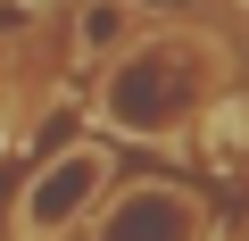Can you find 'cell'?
<instances>
[{
  "instance_id": "cell-1",
  "label": "cell",
  "mask_w": 249,
  "mask_h": 241,
  "mask_svg": "<svg viewBox=\"0 0 249 241\" xmlns=\"http://www.w3.org/2000/svg\"><path fill=\"white\" fill-rule=\"evenodd\" d=\"M224 83H216V67H208V50L199 42H133L124 58H108V83H100V116L116 133H133V142H150V133H183V125H199V108L216 100Z\"/></svg>"
},
{
  "instance_id": "cell-2",
  "label": "cell",
  "mask_w": 249,
  "mask_h": 241,
  "mask_svg": "<svg viewBox=\"0 0 249 241\" xmlns=\"http://www.w3.org/2000/svg\"><path fill=\"white\" fill-rule=\"evenodd\" d=\"M100 200H108V150H100V142H67V150L17 191V233H25V241H58V233H75Z\"/></svg>"
},
{
  "instance_id": "cell-3",
  "label": "cell",
  "mask_w": 249,
  "mask_h": 241,
  "mask_svg": "<svg viewBox=\"0 0 249 241\" xmlns=\"http://www.w3.org/2000/svg\"><path fill=\"white\" fill-rule=\"evenodd\" d=\"M199 233H208V208L183 183H124L91 224V241H199Z\"/></svg>"
},
{
  "instance_id": "cell-4",
  "label": "cell",
  "mask_w": 249,
  "mask_h": 241,
  "mask_svg": "<svg viewBox=\"0 0 249 241\" xmlns=\"http://www.w3.org/2000/svg\"><path fill=\"white\" fill-rule=\"evenodd\" d=\"M142 34H150V17L133 9V0H75V17H67V42H75V58H83V67L124 58Z\"/></svg>"
},
{
  "instance_id": "cell-5",
  "label": "cell",
  "mask_w": 249,
  "mask_h": 241,
  "mask_svg": "<svg viewBox=\"0 0 249 241\" xmlns=\"http://www.w3.org/2000/svg\"><path fill=\"white\" fill-rule=\"evenodd\" d=\"M199 150H208V167H216L224 183L241 175V92H232V83L199 108Z\"/></svg>"
}]
</instances>
